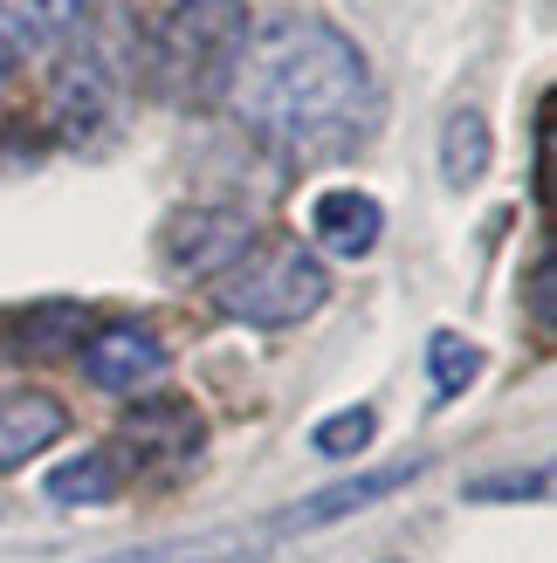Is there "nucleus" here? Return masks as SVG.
<instances>
[{"mask_svg":"<svg viewBox=\"0 0 557 563\" xmlns=\"http://www.w3.org/2000/svg\"><path fill=\"white\" fill-rule=\"evenodd\" d=\"M228 103L275 158H338L372 118V63L330 21H275L248 35Z\"/></svg>","mask_w":557,"mask_h":563,"instance_id":"obj_1","label":"nucleus"},{"mask_svg":"<svg viewBox=\"0 0 557 563\" xmlns=\"http://www.w3.org/2000/svg\"><path fill=\"white\" fill-rule=\"evenodd\" d=\"M248 48V0H173L152 27V82L173 103L228 97Z\"/></svg>","mask_w":557,"mask_h":563,"instance_id":"obj_2","label":"nucleus"},{"mask_svg":"<svg viewBox=\"0 0 557 563\" xmlns=\"http://www.w3.org/2000/svg\"><path fill=\"white\" fill-rule=\"evenodd\" d=\"M324 296H330V275L303 241L248 247V255L214 282V309L228 323H248V330H290L303 317H317Z\"/></svg>","mask_w":557,"mask_h":563,"instance_id":"obj_3","label":"nucleus"},{"mask_svg":"<svg viewBox=\"0 0 557 563\" xmlns=\"http://www.w3.org/2000/svg\"><path fill=\"white\" fill-rule=\"evenodd\" d=\"M248 247H255V220L234 207H179L159 234V255L179 282H220Z\"/></svg>","mask_w":557,"mask_h":563,"instance_id":"obj_4","label":"nucleus"},{"mask_svg":"<svg viewBox=\"0 0 557 563\" xmlns=\"http://www.w3.org/2000/svg\"><path fill=\"white\" fill-rule=\"evenodd\" d=\"M76 364H83V378H90L97 391H118V399H138V391H152L165 378V344H159V330L145 323H103L90 330L76 344Z\"/></svg>","mask_w":557,"mask_h":563,"instance_id":"obj_5","label":"nucleus"},{"mask_svg":"<svg viewBox=\"0 0 557 563\" xmlns=\"http://www.w3.org/2000/svg\"><path fill=\"white\" fill-rule=\"evenodd\" d=\"M90 0H0V76L28 69V63H48L76 27Z\"/></svg>","mask_w":557,"mask_h":563,"instance_id":"obj_6","label":"nucleus"},{"mask_svg":"<svg viewBox=\"0 0 557 563\" xmlns=\"http://www.w3.org/2000/svg\"><path fill=\"white\" fill-rule=\"evenodd\" d=\"M413 482H421V461H400V467H379V474H351V482H330V488L303 495L296 509H283V516H275V537L330 529V522H345V516H358V509H372V501L400 495V488H413Z\"/></svg>","mask_w":557,"mask_h":563,"instance_id":"obj_7","label":"nucleus"},{"mask_svg":"<svg viewBox=\"0 0 557 563\" xmlns=\"http://www.w3.org/2000/svg\"><path fill=\"white\" fill-rule=\"evenodd\" d=\"M63 433H69V406L55 399V391H35V385L0 391V467L42 461Z\"/></svg>","mask_w":557,"mask_h":563,"instance_id":"obj_8","label":"nucleus"},{"mask_svg":"<svg viewBox=\"0 0 557 563\" xmlns=\"http://www.w3.org/2000/svg\"><path fill=\"white\" fill-rule=\"evenodd\" d=\"M200 440H207V427H200V412H193L186 399H152V406H138V412L124 419V433H118V446H124L138 467H173V461H186V454H200Z\"/></svg>","mask_w":557,"mask_h":563,"instance_id":"obj_9","label":"nucleus"},{"mask_svg":"<svg viewBox=\"0 0 557 563\" xmlns=\"http://www.w3.org/2000/svg\"><path fill=\"white\" fill-rule=\"evenodd\" d=\"M310 234H317L324 255L358 262V255H372V247H379L385 207L372 200V192H358V186H330V192H317V207H310Z\"/></svg>","mask_w":557,"mask_h":563,"instance_id":"obj_10","label":"nucleus"},{"mask_svg":"<svg viewBox=\"0 0 557 563\" xmlns=\"http://www.w3.org/2000/svg\"><path fill=\"white\" fill-rule=\"evenodd\" d=\"M90 309L83 302H35V309H0V351L14 357H55L83 344Z\"/></svg>","mask_w":557,"mask_h":563,"instance_id":"obj_11","label":"nucleus"},{"mask_svg":"<svg viewBox=\"0 0 557 563\" xmlns=\"http://www.w3.org/2000/svg\"><path fill=\"white\" fill-rule=\"evenodd\" d=\"M489 158H495L489 118H482V110H468V103L448 110V124H440V179H448L455 192H468V186H482Z\"/></svg>","mask_w":557,"mask_h":563,"instance_id":"obj_12","label":"nucleus"},{"mask_svg":"<svg viewBox=\"0 0 557 563\" xmlns=\"http://www.w3.org/2000/svg\"><path fill=\"white\" fill-rule=\"evenodd\" d=\"M269 543L248 537V529H200V537H179V543H152V550H131L118 563H262Z\"/></svg>","mask_w":557,"mask_h":563,"instance_id":"obj_13","label":"nucleus"},{"mask_svg":"<svg viewBox=\"0 0 557 563\" xmlns=\"http://www.w3.org/2000/svg\"><path fill=\"white\" fill-rule=\"evenodd\" d=\"M118 488H124L118 454H76L48 474V501H63V509H103V501H118Z\"/></svg>","mask_w":557,"mask_h":563,"instance_id":"obj_14","label":"nucleus"},{"mask_svg":"<svg viewBox=\"0 0 557 563\" xmlns=\"http://www.w3.org/2000/svg\"><path fill=\"white\" fill-rule=\"evenodd\" d=\"M482 372V351L468 344L461 330H434L427 336V378H434V399H461Z\"/></svg>","mask_w":557,"mask_h":563,"instance_id":"obj_15","label":"nucleus"},{"mask_svg":"<svg viewBox=\"0 0 557 563\" xmlns=\"http://www.w3.org/2000/svg\"><path fill=\"white\" fill-rule=\"evenodd\" d=\"M372 433H379L372 406H345V412H330L324 427L310 433V446H317L324 461H351V454H365V446H372Z\"/></svg>","mask_w":557,"mask_h":563,"instance_id":"obj_16","label":"nucleus"},{"mask_svg":"<svg viewBox=\"0 0 557 563\" xmlns=\"http://www.w3.org/2000/svg\"><path fill=\"white\" fill-rule=\"evenodd\" d=\"M550 482H544V467L537 474H523V482H476V488H468V495H476V501H516V495H544Z\"/></svg>","mask_w":557,"mask_h":563,"instance_id":"obj_17","label":"nucleus"}]
</instances>
